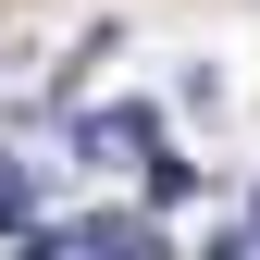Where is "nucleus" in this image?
<instances>
[{
	"label": "nucleus",
	"instance_id": "1",
	"mask_svg": "<svg viewBox=\"0 0 260 260\" xmlns=\"http://www.w3.org/2000/svg\"><path fill=\"white\" fill-rule=\"evenodd\" d=\"M161 149H174V137H161V112H87V161H124V174H149Z\"/></svg>",
	"mask_w": 260,
	"mask_h": 260
}]
</instances>
